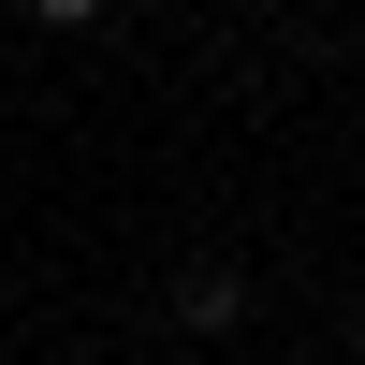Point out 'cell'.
<instances>
[{
	"mask_svg": "<svg viewBox=\"0 0 365 365\" xmlns=\"http://www.w3.org/2000/svg\"><path fill=\"white\" fill-rule=\"evenodd\" d=\"M175 322H190V336H234V322H249V263H234V249H190V263H175Z\"/></svg>",
	"mask_w": 365,
	"mask_h": 365,
	"instance_id": "6da1fadb",
	"label": "cell"
},
{
	"mask_svg": "<svg viewBox=\"0 0 365 365\" xmlns=\"http://www.w3.org/2000/svg\"><path fill=\"white\" fill-rule=\"evenodd\" d=\"M351 351H365V307H351Z\"/></svg>",
	"mask_w": 365,
	"mask_h": 365,
	"instance_id": "7a4b0ae2",
	"label": "cell"
}]
</instances>
